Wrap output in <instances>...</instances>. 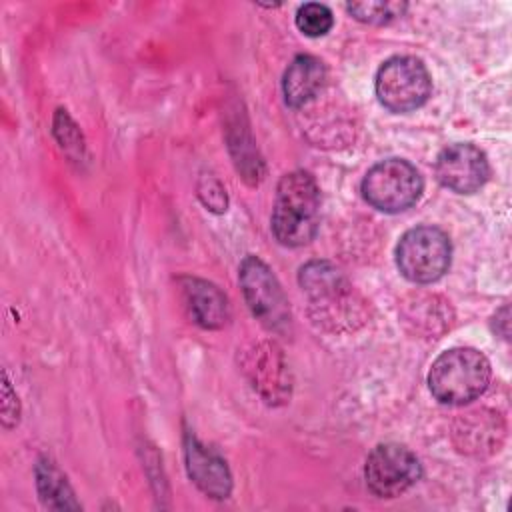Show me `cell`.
Wrapping results in <instances>:
<instances>
[{"instance_id": "6", "label": "cell", "mask_w": 512, "mask_h": 512, "mask_svg": "<svg viewBox=\"0 0 512 512\" xmlns=\"http://www.w3.org/2000/svg\"><path fill=\"white\" fill-rule=\"evenodd\" d=\"M452 246L444 230L436 226L410 228L396 246V266L414 284H430L450 266Z\"/></svg>"}, {"instance_id": "14", "label": "cell", "mask_w": 512, "mask_h": 512, "mask_svg": "<svg viewBox=\"0 0 512 512\" xmlns=\"http://www.w3.org/2000/svg\"><path fill=\"white\" fill-rule=\"evenodd\" d=\"M36 488L44 506L54 510L64 508H80L74 500V492L62 474V470L46 456H42L36 464Z\"/></svg>"}, {"instance_id": "11", "label": "cell", "mask_w": 512, "mask_h": 512, "mask_svg": "<svg viewBox=\"0 0 512 512\" xmlns=\"http://www.w3.org/2000/svg\"><path fill=\"white\" fill-rule=\"evenodd\" d=\"M184 458L186 470L192 482L210 498H228L232 490V476L226 466V460L204 446L194 434L186 432L184 436Z\"/></svg>"}, {"instance_id": "17", "label": "cell", "mask_w": 512, "mask_h": 512, "mask_svg": "<svg viewBox=\"0 0 512 512\" xmlns=\"http://www.w3.org/2000/svg\"><path fill=\"white\" fill-rule=\"evenodd\" d=\"M2 422H4V426L8 428V426H14L16 422H18V416L14 414V410L10 408V406H14V408H18V398H16V394H12V388H10V380H8V376L4 374V386H2ZM20 410V408H18Z\"/></svg>"}, {"instance_id": "12", "label": "cell", "mask_w": 512, "mask_h": 512, "mask_svg": "<svg viewBox=\"0 0 512 512\" xmlns=\"http://www.w3.org/2000/svg\"><path fill=\"white\" fill-rule=\"evenodd\" d=\"M180 288L192 320L202 328L216 330L230 320L228 298L212 282L194 276H184L180 278Z\"/></svg>"}, {"instance_id": "7", "label": "cell", "mask_w": 512, "mask_h": 512, "mask_svg": "<svg viewBox=\"0 0 512 512\" xmlns=\"http://www.w3.org/2000/svg\"><path fill=\"white\" fill-rule=\"evenodd\" d=\"M374 88L386 110L404 114L420 108L428 100L432 80L420 58L394 56L378 68Z\"/></svg>"}, {"instance_id": "5", "label": "cell", "mask_w": 512, "mask_h": 512, "mask_svg": "<svg viewBox=\"0 0 512 512\" xmlns=\"http://www.w3.org/2000/svg\"><path fill=\"white\" fill-rule=\"evenodd\" d=\"M422 188L420 172L402 158H386L374 164L362 180L364 200L372 208L388 214L404 212L416 204Z\"/></svg>"}, {"instance_id": "4", "label": "cell", "mask_w": 512, "mask_h": 512, "mask_svg": "<svg viewBox=\"0 0 512 512\" xmlns=\"http://www.w3.org/2000/svg\"><path fill=\"white\" fill-rule=\"evenodd\" d=\"M238 280L244 300L252 314L260 320V324L274 334H290L292 312L288 306V298L268 264L262 262L258 256L248 254L240 264Z\"/></svg>"}, {"instance_id": "10", "label": "cell", "mask_w": 512, "mask_h": 512, "mask_svg": "<svg viewBox=\"0 0 512 512\" xmlns=\"http://www.w3.org/2000/svg\"><path fill=\"white\" fill-rule=\"evenodd\" d=\"M244 372L268 404H284L290 398L292 376L282 350L274 342L254 344L246 352Z\"/></svg>"}, {"instance_id": "16", "label": "cell", "mask_w": 512, "mask_h": 512, "mask_svg": "<svg viewBox=\"0 0 512 512\" xmlns=\"http://www.w3.org/2000/svg\"><path fill=\"white\" fill-rule=\"evenodd\" d=\"M346 10L360 22L366 24H386L400 16L406 10V4L400 2H352L346 4Z\"/></svg>"}, {"instance_id": "8", "label": "cell", "mask_w": 512, "mask_h": 512, "mask_svg": "<svg viewBox=\"0 0 512 512\" xmlns=\"http://www.w3.org/2000/svg\"><path fill=\"white\" fill-rule=\"evenodd\" d=\"M422 476L418 456L402 444L376 446L364 464L366 486L380 498H396L412 488Z\"/></svg>"}, {"instance_id": "15", "label": "cell", "mask_w": 512, "mask_h": 512, "mask_svg": "<svg viewBox=\"0 0 512 512\" xmlns=\"http://www.w3.org/2000/svg\"><path fill=\"white\" fill-rule=\"evenodd\" d=\"M334 24V16L332 10L326 4H318V2H308L302 4L296 12V26L302 34L310 36V38H318L328 34V30Z\"/></svg>"}, {"instance_id": "2", "label": "cell", "mask_w": 512, "mask_h": 512, "mask_svg": "<svg viewBox=\"0 0 512 512\" xmlns=\"http://www.w3.org/2000/svg\"><path fill=\"white\" fill-rule=\"evenodd\" d=\"M300 286L310 300L312 314L332 330L352 328L362 320L364 302L346 276L326 260H312L300 268Z\"/></svg>"}, {"instance_id": "3", "label": "cell", "mask_w": 512, "mask_h": 512, "mask_svg": "<svg viewBox=\"0 0 512 512\" xmlns=\"http://www.w3.org/2000/svg\"><path fill=\"white\" fill-rule=\"evenodd\" d=\"M490 382L488 358L468 346L442 352L430 366L428 388L432 396L450 406H462L476 400Z\"/></svg>"}, {"instance_id": "1", "label": "cell", "mask_w": 512, "mask_h": 512, "mask_svg": "<svg viewBox=\"0 0 512 512\" xmlns=\"http://www.w3.org/2000/svg\"><path fill=\"white\" fill-rule=\"evenodd\" d=\"M320 222V190L316 180L294 170L280 178L272 208V232L284 246H304L318 230Z\"/></svg>"}, {"instance_id": "9", "label": "cell", "mask_w": 512, "mask_h": 512, "mask_svg": "<svg viewBox=\"0 0 512 512\" xmlns=\"http://www.w3.org/2000/svg\"><path fill=\"white\" fill-rule=\"evenodd\" d=\"M434 174L444 188L456 194H472L486 184L490 166L486 154L480 148L474 144L458 142L446 146L438 154Z\"/></svg>"}, {"instance_id": "13", "label": "cell", "mask_w": 512, "mask_h": 512, "mask_svg": "<svg viewBox=\"0 0 512 512\" xmlns=\"http://www.w3.org/2000/svg\"><path fill=\"white\" fill-rule=\"evenodd\" d=\"M326 78V68L320 58L310 54L296 56L282 78L284 100L290 108H300L308 104L322 88Z\"/></svg>"}]
</instances>
